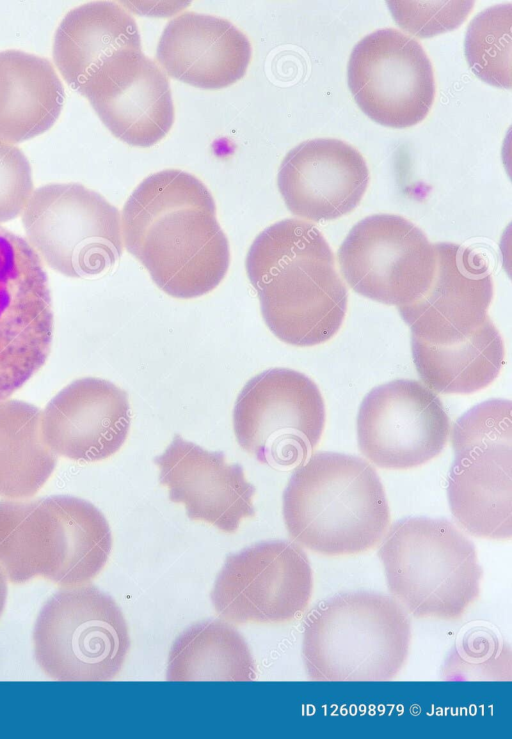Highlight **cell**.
I'll list each match as a JSON object with an SVG mask.
<instances>
[{"instance_id":"e0dca14e","label":"cell","mask_w":512,"mask_h":739,"mask_svg":"<svg viewBox=\"0 0 512 739\" xmlns=\"http://www.w3.org/2000/svg\"><path fill=\"white\" fill-rule=\"evenodd\" d=\"M154 461L170 501L183 504L191 520L231 534L243 519L255 516V487L223 452H209L176 434Z\"/></svg>"},{"instance_id":"484cf974","label":"cell","mask_w":512,"mask_h":739,"mask_svg":"<svg viewBox=\"0 0 512 739\" xmlns=\"http://www.w3.org/2000/svg\"><path fill=\"white\" fill-rule=\"evenodd\" d=\"M42 412L19 400L0 401V496L25 499L51 476L56 454L46 444Z\"/></svg>"},{"instance_id":"7a4b0ae2","label":"cell","mask_w":512,"mask_h":739,"mask_svg":"<svg viewBox=\"0 0 512 739\" xmlns=\"http://www.w3.org/2000/svg\"><path fill=\"white\" fill-rule=\"evenodd\" d=\"M245 266L262 317L278 339L310 347L337 333L347 310V290L316 226L298 219L272 224L252 242Z\"/></svg>"},{"instance_id":"9a60e30c","label":"cell","mask_w":512,"mask_h":739,"mask_svg":"<svg viewBox=\"0 0 512 739\" xmlns=\"http://www.w3.org/2000/svg\"><path fill=\"white\" fill-rule=\"evenodd\" d=\"M79 93L108 130L130 146L155 145L174 122L169 80L142 51L121 52L105 61Z\"/></svg>"},{"instance_id":"ffe728a7","label":"cell","mask_w":512,"mask_h":739,"mask_svg":"<svg viewBox=\"0 0 512 739\" xmlns=\"http://www.w3.org/2000/svg\"><path fill=\"white\" fill-rule=\"evenodd\" d=\"M251 55L248 38L231 22L195 12L180 14L167 24L156 53L169 76L207 90L240 80Z\"/></svg>"},{"instance_id":"6da1fadb","label":"cell","mask_w":512,"mask_h":739,"mask_svg":"<svg viewBox=\"0 0 512 739\" xmlns=\"http://www.w3.org/2000/svg\"><path fill=\"white\" fill-rule=\"evenodd\" d=\"M124 245L155 284L178 299L215 289L230 264L212 194L194 175L167 169L145 178L126 201Z\"/></svg>"},{"instance_id":"ac0fdd59","label":"cell","mask_w":512,"mask_h":739,"mask_svg":"<svg viewBox=\"0 0 512 739\" xmlns=\"http://www.w3.org/2000/svg\"><path fill=\"white\" fill-rule=\"evenodd\" d=\"M369 183L363 156L333 138L307 140L284 157L277 176L279 192L290 212L319 222L334 220L362 200Z\"/></svg>"},{"instance_id":"d4e9b609","label":"cell","mask_w":512,"mask_h":739,"mask_svg":"<svg viewBox=\"0 0 512 739\" xmlns=\"http://www.w3.org/2000/svg\"><path fill=\"white\" fill-rule=\"evenodd\" d=\"M168 681H252L255 664L243 636L226 621L192 625L174 641Z\"/></svg>"},{"instance_id":"83f0119b","label":"cell","mask_w":512,"mask_h":739,"mask_svg":"<svg viewBox=\"0 0 512 739\" xmlns=\"http://www.w3.org/2000/svg\"><path fill=\"white\" fill-rule=\"evenodd\" d=\"M511 401L490 399L466 413L454 424L451 442L454 451L485 443H511Z\"/></svg>"},{"instance_id":"603a6c76","label":"cell","mask_w":512,"mask_h":739,"mask_svg":"<svg viewBox=\"0 0 512 739\" xmlns=\"http://www.w3.org/2000/svg\"><path fill=\"white\" fill-rule=\"evenodd\" d=\"M65 99L52 63L21 50L0 51V140L15 144L49 130Z\"/></svg>"},{"instance_id":"52a82bcc","label":"cell","mask_w":512,"mask_h":739,"mask_svg":"<svg viewBox=\"0 0 512 739\" xmlns=\"http://www.w3.org/2000/svg\"><path fill=\"white\" fill-rule=\"evenodd\" d=\"M33 642L38 665L57 681L113 680L131 644L122 610L92 585L54 594L40 610Z\"/></svg>"},{"instance_id":"5b68a950","label":"cell","mask_w":512,"mask_h":739,"mask_svg":"<svg viewBox=\"0 0 512 739\" xmlns=\"http://www.w3.org/2000/svg\"><path fill=\"white\" fill-rule=\"evenodd\" d=\"M411 624L390 596L336 595L307 616L302 657L312 681H388L406 664Z\"/></svg>"},{"instance_id":"44dd1931","label":"cell","mask_w":512,"mask_h":739,"mask_svg":"<svg viewBox=\"0 0 512 739\" xmlns=\"http://www.w3.org/2000/svg\"><path fill=\"white\" fill-rule=\"evenodd\" d=\"M511 443H487L454 452L448 477L451 513L470 535L512 537Z\"/></svg>"},{"instance_id":"4fadbf2b","label":"cell","mask_w":512,"mask_h":739,"mask_svg":"<svg viewBox=\"0 0 512 739\" xmlns=\"http://www.w3.org/2000/svg\"><path fill=\"white\" fill-rule=\"evenodd\" d=\"M348 85L361 110L375 122L406 128L421 122L435 97L432 64L412 37L376 30L353 48Z\"/></svg>"},{"instance_id":"8fae6325","label":"cell","mask_w":512,"mask_h":739,"mask_svg":"<svg viewBox=\"0 0 512 739\" xmlns=\"http://www.w3.org/2000/svg\"><path fill=\"white\" fill-rule=\"evenodd\" d=\"M53 322L41 259L26 239L0 226V401L44 365Z\"/></svg>"},{"instance_id":"277c9868","label":"cell","mask_w":512,"mask_h":739,"mask_svg":"<svg viewBox=\"0 0 512 739\" xmlns=\"http://www.w3.org/2000/svg\"><path fill=\"white\" fill-rule=\"evenodd\" d=\"M111 548L106 518L86 500L55 495L0 502V567L13 584L42 577L64 589L87 585Z\"/></svg>"},{"instance_id":"5bb4252c","label":"cell","mask_w":512,"mask_h":739,"mask_svg":"<svg viewBox=\"0 0 512 739\" xmlns=\"http://www.w3.org/2000/svg\"><path fill=\"white\" fill-rule=\"evenodd\" d=\"M450 419L440 398L426 385L397 379L373 388L357 416L362 454L380 468L405 470L441 453Z\"/></svg>"},{"instance_id":"f546056e","label":"cell","mask_w":512,"mask_h":739,"mask_svg":"<svg viewBox=\"0 0 512 739\" xmlns=\"http://www.w3.org/2000/svg\"><path fill=\"white\" fill-rule=\"evenodd\" d=\"M33 188L31 166L24 153L0 140V223L23 213Z\"/></svg>"},{"instance_id":"7402d4cb","label":"cell","mask_w":512,"mask_h":739,"mask_svg":"<svg viewBox=\"0 0 512 739\" xmlns=\"http://www.w3.org/2000/svg\"><path fill=\"white\" fill-rule=\"evenodd\" d=\"M127 51H141L137 24L123 6L107 1L70 10L56 29L52 48L57 69L78 92L105 61Z\"/></svg>"},{"instance_id":"3957f363","label":"cell","mask_w":512,"mask_h":739,"mask_svg":"<svg viewBox=\"0 0 512 739\" xmlns=\"http://www.w3.org/2000/svg\"><path fill=\"white\" fill-rule=\"evenodd\" d=\"M283 517L294 542L328 557L370 551L391 526L374 467L360 457L327 451L294 470L283 493Z\"/></svg>"},{"instance_id":"d6986e66","label":"cell","mask_w":512,"mask_h":739,"mask_svg":"<svg viewBox=\"0 0 512 739\" xmlns=\"http://www.w3.org/2000/svg\"><path fill=\"white\" fill-rule=\"evenodd\" d=\"M41 426L46 444L56 455L81 462L104 460L127 438V393L104 379L75 380L46 405Z\"/></svg>"},{"instance_id":"2e32d148","label":"cell","mask_w":512,"mask_h":739,"mask_svg":"<svg viewBox=\"0 0 512 739\" xmlns=\"http://www.w3.org/2000/svg\"><path fill=\"white\" fill-rule=\"evenodd\" d=\"M435 264L426 289L397 307L411 337L437 341L461 337L489 318L493 280L486 259L454 243H434Z\"/></svg>"},{"instance_id":"9c48e42d","label":"cell","mask_w":512,"mask_h":739,"mask_svg":"<svg viewBox=\"0 0 512 739\" xmlns=\"http://www.w3.org/2000/svg\"><path fill=\"white\" fill-rule=\"evenodd\" d=\"M325 405L317 385L288 368L250 379L239 393L233 428L240 447L274 468L299 465L319 443Z\"/></svg>"},{"instance_id":"ba28073f","label":"cell","mask_w":512,"mask_h":739,"mask_svg":"<svg viewBox=\"0 0 512 739\" xmlns=\"http://www.w3.org/2000/svg\"><path fill=\"white\" fill-rule=\"evenodd\" d=\"M27 242L41 261L64 276L85 278L107 271L121 257L118 209L79 183L36 189L22 213Z\"/></svg>"},{"instance_id":"7c38bea8","label":"cell","mask_w":512,"mask_h":739,"mask_svg":"<svg viewBox=\"0 0 512 739\" xmlns=\"http://www.w3.org/2000/svg\"><path fill=\"white\" fill-rule=\"evenodd\" d=\"M343 278L358 294L397 307L428 286L435 264L433 244L406 218L371 215L349 231L338 250Z\"/></svg>"},{"instance_id":"30bf717a","label":"cell","mask_w":512,"mask_h":739,"mask_svg":"<svg viewBox=\"0 0 512 739\" xmlns=\"http://www.w3.org/2000/svg\"><path fill=\"white\" fill-rule=\"evenodd\" d=\"M312 590L306 553L295 543L266 541L226 558L211 599L226 622L282 625L307 609Z\"/></svg>"},{"instance_id":"f1b7e54d","label":"cell","mask_w":512,"mask_h":739,"mask_svg":"<svg viewBox=\"0 0 512 739\" xmlns=\"http://www.w3.org/2000/svg\"><path fill=\"white\" fill-rule=\"evenodd\" d=\"M396 22L418 37H430L458 27L470 13L471 1H388Z\"/></svg>"},{"instance_id":"4316f807","label":"cell","mask_w":512,"mask_h":739,"mask_svg":"<svg viewBox=\"0 0 512 739\" xmlns=\"http://www.w3.org/2000/svg\"><path fill=\"white\" fill-rule=\"evenodd\" d=\"M511 4H500L479 13L469 24L465 56L481 80L511 89Z\"/></svg>"},{"instance_id":"4dcf8cb0","label":"cell","mask_w":512,"mask_h":739,"mask_svg":"<svg viewBox=\"0 0 512 739\" xmlns=\"http://www.w3.org/2000/svg\"><path fill=\"white\" fill-rule=\"evenodd\" d=\"M7 598V578L0 567V616L4 610Z\"/></svg>"},{"instance_id":"8992f818","label":"cell","mask_w":512,"mask_h":739,"mask_svg":"<svg viewBox=\"0 0 512 739\" xmlns=\"http://www.w3.org/2000/svg\"><path fill=\"white\" fill-rule=\"evenodd\" d=\"M378 557L391 597L415 618L456 621L480 597L483 571L476 549L446 519L398 521Z\"/></svg>"},{"instance_id":"cb8c5ba5","label":"cell","mask_w":512,"mask_h":739,"mask_svg":"<svg viewBox=\"0 0 512 739\" xmlns=\"http://www.w3.org/2000/svg\"><path fill=\"white\" fill-rule=\"evenodd\" d=\"M412 357L425 385L443 394H470L491 384L504 363L502 337L490 318L471 333L444 340L411 337Z\"/></svg>"}]
</instances>
